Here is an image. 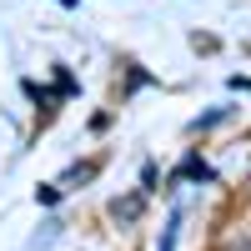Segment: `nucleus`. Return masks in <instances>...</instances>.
Instances as JSON below:
<instances>
[{"mask_svg":"<svg viewBox=\"0 0 251 251\" xmlns=\"http://www.w3.org/2000/svg\"><path fill=\"white\" fill-rule=\"evenodd\" d=\"M176 236H181V216L171 211V221H166V231H161V246H156V251H176Z\"/></svg>","mask_w":251,"mask_h":251,"instance_id":"nucleus-3","label":"nucleus"},{"mask_svg":"<svg viewBox=\"0 0 251 251\" xmlns=\"http://www.w3.org/2000/svg\"><path fill=\"white\" fill-rule=\"evenodd\" d=\"M236 251H251V241H246V246H236Z\"/></svg>","mask_w":251,"mask_h":251,"instance_id":"nucleus-4","label":"nucleus"},{"mask_svg":"<svg viewBox=\"0 0 251 251\" xmlns=\"http://www.w3.org/2000/svg\"><path fill=\"white\" fill-rule=\"evenodd\" d=\"M176 181H211V166H206V161H196V156H191V161H186L181 171H176Z\"/></svg>","mask_w":251,"mask_h":251,"instance_id":"nucleus-1","label":"nucleus"},{"mask_svg":"<svg viewBox=\"0 0 251 251\" xmlns=\"http://www.w3.org/2000/svg\"><path fill=\"white\" fill-rule=\"evenodd\" d=\"M136 211H141V196H131V201H111V216H116V221H136Z\"/></svg>","mask_w":251,"mask_h":251,"instance_id":"nucleus-2","label":"nucleus"}]
</instances>
